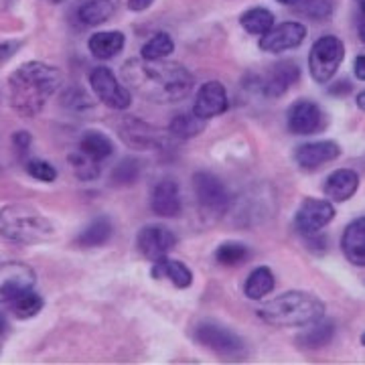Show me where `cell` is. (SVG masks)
I'll list each match as a JSON object with an SVG mask.
<instances>
[{
  "instance_id": "obj_42",
  "label": "cell",
  "mask_w": 365,
  "mask_h": 365,
  "mask_svg": "<svg viewBox=\"0 0 365 365\" xmlns=\"http://www.w3.org/2000/svg\"><path fill=\"white\" fill-rule=\"evenodd\" d=\"M276 2H280V4H297L300 0H276Z\"/></svg>"
},
{
  "instance_id": "obj_35",
  "label": "cell",
  "mask_w": 365,
  "mask_h": 365,
  "mask_svg": "<svg viewBox=\"0 0 365 365\" xmlns=\"http://www.w3.org/2000/svg\"><path fill=\"white\" fill-rule=\"evenodd\" d=\"M26 173L41 182H53L57 179V170L53 169L47 160H41V158H31L26 163Z\"/></svg>"
},
{
  "instance_id": "obj_32",
  "label": "cell",
  "mask_w": 365,
  "mask_h": 365,
  "mask_svg": "<svg viewBox=\"0 0 365 365\" xmlns=\"http://www.w3.org/2000/svg\"><path fill=\"white\" fill-rule=\"evenodd\" d=\"M140 177V163L136 158H124L112 173L114 185H134Z\"/></svg>"
},
{
  "instance_id": "obj_2",
  "label": "cell",
  "mask_w": 365,
  "mask_h": 365,
  "mask_svg": "<svg viewBox=\"0 0 365 365\" xmlns=\"http://www.w3.org/2000/svg\"><path fill=\"white\" fill-rule=\"evenodd\" d=\"M61 79H63L61 71L49 63H41V61L23 63L9 78L11 106L21 116H37L61 86Z\"/></svg>"
},
{
  "instance_id": "obj_9",
  "label": "cell",
  "mask_w": 365,
  "mask_h": 365,
  "mask_svg": "<svg viewBox=\"0 0 365 365\" xmlns=\"http://www.w3.org/2000/svg\"><path fill=\"white\" fill-rule=\"evenodd\" d=\"M37 274L23 262H4L0 264V304L11 302L14 297L23 294L35 287Z\"/></svg>"
},
{
  "instance_id": "obj_44",
  "label": "cell",
  "mask_w": 365,
  "mask_h": 365,
  "mask_svg": "<svg viewBox=\"0 0 365 365\" xmlns=\"http://www.w3.org/2000/svg\"><path fill=\"white\" fill-rule=\"evenodd\" d=\"M45 2H51V4H59V2H63V0H45Z\"/></svg>"
},
{
  "instance_id": "obj_7",
  "label": "cell",
  "mask_w": 365,
  "mask_h": 365,
  "mask_svg": "<svg viewBox=\"0 0 365 365\" xmlns=\"http://www.w3.org/2000/svg\"><path fill=\"white\" fill-rule=\"evenodd\" d=\"M193 191H195L199 207L207 215L222 217L230 209V193H227L225 185L211 173H195Z\"/></svg>"
},
{
  "instance_id": "obj_21",
  "label": "cell",
  "mask_w": 365,
  "mask_h": 365,
  "mask_svg": "<svg viewBox=\"0 0 365 365\" xmlns=\"http://www.w3.org/2000/svg\"><path fill=\"white\" fill-rule=\"evenodd\" d=\"M79 150L86 157H90L91 160L102 163V160L114 155V143L110 140V136L104 134V132L88 130L81 136V140H79Z\"/></svg>"
},
{
  "instance_id": "obj_12",
  "label": "cell",
  "mask_w": 365,
  "mask_h": 365,
  "mask_svg": "<svg viewBox=\"0 0 365 365\" xmlns=\"http://www.w3.org/2000/svg\"><path fill=\"white\" fill-rule=\"evenodd\" d=\"M307 39V26L302 23L288 21L282 25L272 26L268 33H264L260 39V49L266 53H282L299 47Z\"/></svg>"
},
{
  "instance_id": "obj_23",
  "label": "cell",
  "mask_w": 365,
  "mask_h": 365,
  "mask_svg": "<svg viewBox=\"0 0 365 365\" xmlns=\"http://www.w3.org/2000/svg\"><path fill=\"white\" fill-rule=\"evenodd\" d=\"M114 13H116L114 0H88L79 6L78 19L86 26H96L106 23Z\"/></svg>"
},
{
  "instance_id": "obj_15",
  "label": "cell",
  "mask_w": 365,
  "mask_h": 365,
  "mask_svg": "<svg viewBox=\"0 0 365 365\" xmlns=\"http://www.w3.org/2000/svg\"><path fill=\"white\" fill-rule=\"evenodd\" d=\"M339 144L333 143V140H321V143L300 144L294 150V160L300 169L313 170L335 160V158H339Z\"/></svg>"
},
{
  "instance_id": "obj_36",
  "label": "cell",
  "mask_w": 365,
  "mask_h": 365,
  "mask_svg": "<svg viewBox=\"0 0 365 365\" xmlns=\"http://www.w3.org/2000/svg\"><path fill=\"white\" fill-rule=\"evenodd\" d=\"M21 47V41H6V43H0V63L9 61L14 53L19 51Z\"/></svg>"
},
{
  "instance_id": "obj_6",
  "label": "cell",
  "mask_w": 365,
  "mask_h": 365,
  "mask_svg": "<svg viewBox=\"0 0 365 365\" xmlns=\"http://www.w3.org/2000/svg\"><path fill=\"white\" fill-rule=\"evenodd\" d=\"M193 337L199 345L207 347L209 351L217 353L222 357H242L246 353L244 341L220 323H201L195 327Z\"/></svg>"
},
{
  "instance_id": "obj_40",
  "label": "cell",
  "mask_w": 365,
  "mask_h": 365,
  "mask_svg": "<svg viewBox=\"0 0 365 365\" xmlns=\"http://www.w3.org/2000/svg\"><path fill=\"white\" fill-rule=\"evenodd\" d=\"M364 98H365V93L361 91V93H357V106H359V110H364Z\"/></svg>"
},
{
  "instance_id": "obj_20",
  "label": "cell",
  "mask_w": 365,
  "mask_h": 365,
  "mask_svg": "<svg viewBox=\"0 0 365 365\" xmlns=\"http://www.w3.org/2000/svg\"><path fill=\"white\" fill-rule=\"evenodd\" d=\"M126 45V37L124 33L120 31H102V33H93L88 41V49L90 53L100 59V61H106V59H112L116 57L118 53L124 49Z\"/></svg>"
},
{
  "instance_id": "obj_41",
  "label": "cell",
  "mask_w": 365,
  "mask_h": 365,
  "mask_svg": "<svg viewBox=\"0 0 365 365\" xmlns=\"http://www.w3.org/2000/svg\"><path fill=\"white\" fill-rule=\"evenodd\" d=\"M4 329H6V319H4V314L0 313V333H2Z\"/></svg>"
},
{
  "instance_id": "obj_5",
  "label": "cell",
  "mask_w": 365,
  "mask_h": 365,
  "mask_svg": "<svg viewBox=\"0 0 365 365\" xmlns=\"http://www.w3.org/2000/svg\"><path fill=\"white\" fill-rule=\"evenodd\" d=\"M345 59V45L343 41L333 37V35H325L321 39L314 41L309 53V71L311 78L317 83H327L335 78V73L339 71L341 63Z\"/></svg>"
},
{
  "instance_id": "obj_38",
  "label": "cell",
  "mask_w": 365,
  "mask_h": 365,
  "mask_svg": "<svg viewBox=\"0 0 365 365\" xmlns=\"http://www.w3.org/2000/svg\"><path fill=\"white\" fill-rule=\"evenodd\" d=\"M155 0H128V9L134 13H143L148 6H153Z\"/></svg>"
},
{
  "instance_id": "obj_10",
  "label": "cell",
  "mask_w": 365,
  "mask_h": 365,
  "mask_svg": "<svg viewBox=\"0 0 365 365\" xmlns=\"http://www.w3.org/2000/svg\"><path fill=\"white\" fill-rule=\"evenodd\" d=\"M335 217V207L331 201L327 199H314V197H307L300 203L297 217H294V225L299 230V234L304 237L314 234H321V230L327 223Z\"/></svg>"
},
{
  "instance_id": "obj_4",
  "label": "cell",
  "mask_w": 365,
  "mask_h": 365,
  "mask_svg": "<svg viewBox=\"0 0 365 365\" xmlns=\"http://www.w3.org/2000/svg\"><path fill=\"white\" fill-rule=\"evenodd\" d=\"M0 235L19 244H43L55 237V225L33 205H9L0 211Z\"/></svg>"
},
{
  "instance_id": "obj_24",
  "label": "cell",
  "mask_w": 365,
  "mask_h": 365,
  "mask_svg": "<svg viewBox=\"0 0 365 365\" xmlns=\"http://www.w3.org/2000/svg\"><path fill=\"white\" fill-rule=\"evenodd\" d=\"M335 335V323L333 321H323V317L319 321L311 323V327L299 337L300 347L304 349H319L325 347L329 341Z\"/></svg>"
},
{
  "instance_id": "obj_28",
  "label": "cell",
  "mask_w": 365,
  "mask_h": 365,
  "mask_svg": "<svg viewBox=\"0 0 365 365\" xmlns=\"http://www.w3.org/2000/svg\"><path fill=\"white\" fill-rule=\"evenodd\" d=\"M205 122L207 120L197 118L193 112L191 114L182 112V114H179V116H175L170 120L169 130L173 136H177L181 140H189V138H193L197 134H201V130L205 128Z\"/></svg>"
},
{
  "instance_id": "obj_29",
  "label": "cell",
  "mask_w": 365,
  "mask_h": 365,
  "mask_svg": "<svg viewBox=\"0 0 365 365\" xmlns=\"http://www.w3.org/2000/svg\"><path fill=\"white\" fill-rule=\"evenodd\" d=\"M173 51H175V43L170 39L169 33H157V35H153V37L143 45L140 59H146V61H158V59L169 57Z\"/></svg>"
},
{
  "instance_id": "obj_8",
  "label": "cell",
  "mask_w": 365,
  "mask_h": 365,
  "mask_svg": "<svg viewBox=\"0 0 365 365\" xmlns=\"http://www.w3.org/2000/svg\"><path fill=\"white\" fill-rule=\"evenodd\" d=\"M90 86L93 93L98 96V100L108 108H114V110H128L130 108V91L118 81L116 76L112 73V69L104 66L93 67L90 71Z\"/></svg>"
},
{
  "instance_id": "obj_39",
  "label": "cell",
  "mask_w": 365,
  "mask_h": 365,
  "mask_svg": "<svg viewBox=\"0 0 365 365\" xmlns=\"http://www.w3.org/2000/svg\"><path fill=\"white\" fill-rule=\"evenodd\" d=\"M355 76H357V79H361V81L365 79V57L364 55H357V57H355Z\"/></svg>"
},
{
  "instance_id": "obj_33",
  "label": "cell",
  "mask_w": 365,
  "mask_h": 365,
  "mask_svg": "<svg viewBox=\"0 0 365 365\" xmlns=\"http://www.w3.org/2000/svg\"><path fill=\"white\" fill-rule=\"evenodd\" d=\"M69 160H71V167L76 169L78 173V177L81 181H91V179H96L98 177V165L100 163H96V160H91L90 157H86L83 153H79V155H69Z\"/></svg>"
},
{
  "instance_id": "obj_37",
  "label": "cell",
  "mask_w": 365,
  "mask_h": 365,
  "mask_svg": "<svg viewBox=\"0 0 365 365\" xmlns=\"http://www.w3.org/2000/svg\"><path fill=\"white\" fill-rule=\"evenodd\" d=\"M31 134L25 130H21V132H16L13 136V143L14 146L19 148V153H25V150H29V146H31Z\"/></svg>"
},
{
  "instance_id": "obj_3",
  "label": "cell",
  "mask_w": 365,
  "mask_h": 365,
  "mask_svg": "<svg viewBox=\"0 0 365 365\" xmlns=\"http://www.w3.org/2000/svg\"><path fill=\"white\" fill-rule=\"evenodd\" d=\"M325 314V302L311 292L290 290L270 302H266L258 311L264 323L276 327H307L319 321Z\"/></svg>"
},
{
  "instance_id": "obj_11",
  "label": "cell",
  "mask_w": 365,
  "mask_h": 365,
  "mask_svg": "<svg viewBox=\"0 0 365 365\" xmlns=\"http://www.w3.org/2000/svg\"><path fill=\"white\" fill-rule=\"evenodd\" d=\"M136 244H138V252L146 260L157 262L175 248L177 237L165 225H146L136 235Z\"/></svg>"
},
{
  "instance_id": "obj_26",
  "label": "cell",
  "mask_w": 365,
  "mask_h": 365,
  "mask_svg": "<svg viewBox=\"0 0 365 365\" xmlns=\"http://www.w3.org/2000/svg\"><path fill=\"white\" fill-rule=\"evenodd\" d=\"M274 290V274L268 266H260L254 272L250 274L246 284H244V292L246 297L252 300L264 299L268 292Z\"/></svg>"
},
{
  "instance_id": "obj_34",
  "label": "cell",
  "mask_w": 365,
  "mask_h": 365,
  "mask_svg": "<svg viewBox=\"0 0 365 365\" xmlns=\"http://www.w3.org/2000/svg\"><path fill=\"white\" fill-rule=\"evenodd\" d=\"M300 13L309 14L314 21H325L333 14V0H302Z\"/></svg>"
},
{
  "instance_id": "obj_22",
  "label": "cell",
  "mask_w": 365,
  "mask_h": 365,
  "mask_svg": "<svg viewBox=\"0 0 365 365\" xmlns=\"http://www.w3.org/2000/svg\"><path fill=\"white\" fill-rule=\"evenodd\" d=\"M153 276L155 278H169L177 288H189L193 284V272L179 260H169L167 256L155 262L153 266Z\"/></svg>"
},
{
  "instance_id": "obj_17",
  "label": "cell",
  "mask_w": 365,
  "mask_h": 365,
  "mask_svg": "<svg viewBox=\"0 0 365 365\" xmlns=\"http://www.w3.org/2000/svg\"><path fill=\"white\" fill-rule=\"evenodd\" d=\"M150 207L160 217H177L182 207L179 185L173 179L157 182L150 195Z\"/></svg>"
},
{
  "instance_id": "obj_43",
  "label": "cell",
  "mask_w": 365,
  "mask_h": 365,
  "mask_svg": "<svg viewBox=\"0 0 365 365\" xmlns=\"http://www.w3.org/2000/svg\"><path fill=\"white\" fill-rule=\"evenodd\" d=\"M357 4H359V9H361V13H364V0H355Z\"/></svg>"
},
{
  "instance_id": "obj_31",
  "label": "cell",
  "mask_w": 365,
  "mask_h": 365,
  "mask_svg": "<svg viewBox=\"0 0 365 365\" xmlns=\"http://www.w3.org/2000/svg\"><path fill=\"white\" fill-rule=\"evenodd\" d=\"M250 258V250L240 242H225L215 250V260L222 266H240Z\"/></svg>"
},
{
  "instance_id": "obj_27",
  "label": "cell",
  "mask_w": 365,
  "mask_h": 365,
  "mask_svg": "<svg viewBox=\"0 0 365 365\" xmlns=\"http://www.w3.org/2000/svg\"><path fill=\"white\" fill-rule=\"evenodd\" d=\"M240 25L250 35H264L274 26V14L264 6H254L240 16Z\"/></svg>"
},
{
  "instance_id": "obj_14",
  "label": "cell",
  "mask_w": 365,
  "mask_h": 365,
  "mask_svg": "<svg viewBox=\"0 0 365 365\" xmlns=\"http://www.w3.org/2000/svg\"><path fill=\"white\" fill-rule=\"evenodd\" d=\"M227 108H230L227 90L223 88L222 81H207L197 91L193 114L201 120H209V118L222 116Z\"/></svg>"
},
{
  "instance_id": "obj_25",
  "label": "cell",
  "mask_w": 365,
  "mask_h": 365,
  "mask_svg": "<svg viewBox=\"0 0 365 365\" xmlns=\"http://www.w3.org/2000/svg\"><path fill=\"white\" fill-rule=\"evenodd\" d=\"M112 222L108 217H96L93 222L79 234L78 244L81 248H98V246H104L106 242L112 237Z\"/></svg>"
},
{
  "instance_id": "obj_19",
  "label": "cell",
  "mask_w": 365,
  "mask_h": 365,
  "mask_svg": "<svg viewBox=\"0 0 365 365\" xmlns=\"http://www.w3.org/2000/svg\"><path fill=\"white\" fill-rule=\"evenodd\" d=\"M359 187V177L357 173L351 169H339L335 173L329 175V179L325 181V195L331 199V201H337V203H343L347 199H351L355 195Z\"/></svg>"
},
{
  "instance_id": "obj_1",
  "label": "cell",
  "mask_w": 365,
  "mask_h": 365,
  "mask_svg": "<svg viewBox=\"0 0 365 365\" xmlns=\"http://www.w3.org/2000/svg\"><path fill=\"white\" fill-rule=\"evenodd\" d=\"M122 73L132 90L155 104L181 102L193 90V76L173 61L132 59L122 69Z\"/></svg>"
},
{
  "instance_id": "obj_18",
  "label": "cell",
  "mask_w": 365,
  "mask_h": 365,
  "mask_svg": "<svg viewBox=\"0 0 365 365\" xmlns=\"http://www.w3.org/2000/svg\"><path fill=\"white\" fill-rule=\"evenodd\" d=\"M341 248L345 258L351 262L353 266H365V220L357 217L351 222L341 237Z\"/></svg>"
},
{
  "instance_id": "obj_13",
  "label": "cell",
  "mask_w": 365,
  "mask_h": 365,
  "mask_svg": "<svg viewBox=\"0 0 365 365\" xmlns=\"http://www.w3.org/2000/svg\"><path fill=\"white\" fill-rule=\"evenodd\" d=\"M325 126V114L311 100H299L288 108V130L292 134H314Z\"/></svg>"
},
{
  "instance_id": "obj_16",
  "label": "cell",
  "mask_w": 365,
  "mask_h": 365,
  "mask_svg": "<svg viewBox=\"0 0 365 365\" xmlns=\"http://www.w3.org/2000/svg\"><path fill=\"white\" fill-rule=\"evenodd\" d=\"M300 78V69L294 61H278L270 69L268 78L264 79L262 91L268 98H280L284 96Z\"/></svg>"
},
{
  "instance_id": "obj_30",
  "label": "cell",
  "mask_w": 365,
  "mask_h": 365,
  "mask_svg": "<svg viewBox=\"0 0 365 365\" xmlns=\"http://www.w3.org/2000/svg\"><path fill=\"white\" fill-rule=\"evenodd\" d=\"M9 304H11V311H13L14 317H19V319H31V317L41 313L45 300L41 299L37 292H33V288H31V290H26L23 294L14 297Z\"/></svg>"
}]
</instances>
